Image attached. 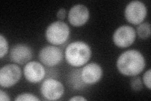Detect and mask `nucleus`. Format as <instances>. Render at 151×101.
<instances>
[{
  "mask_svg": "<svg viewBox=\"0 0 151 101\" xmlns=\"http://www.w3.org/2000/svg\"><path fill=\"white\" fill-rule=\"evenodd\" d=\"M145 61L141 52L135 49L127 50L118 57L116 68L125 76H135L144 70Z\"/></svg>",
  "mask_w": 151,
  "mask_h": 101,
  "instance_id": "obj_1",
  "label": "nucleus"
},
{
  "mask_svg": "<svg viewBox=\"0 0 151 101\" xmlns=\"http://www.w3.org/2000/svg\"><path fill=\"white\" fill-rule=\"evenodd\" d=\"M91 47L83 41H75L69 44L65 51L68 63L75 68L86 65L91 57Z\"/></svg>",
  "mask_w": 151,
  "mask_h": 101,
  "instance_id": "obj_2",
  "label": "nucleus"
},
{
  "mask_svg": "<svg viewBox=\"0 0 151 101\" xmlns=\"http://www.w3.org/2000/svg\"><path fill=\"white\" fill-rule=\"evenodd\" d=\"M70 29L67 23L56 21L50 23L45 31V37L50 44L54 46L62 45L68 41Z\"/></svg>",
  "mask_w": 151,
  "mask_h": 101,
  "instance_id": "obj_3",
  "label": "nucleus"
},
{
  "mask_svg": "<svg viewBox=\"0 0 151 101\" xmlns=\"http://www.w3.org/2000/svg\"><path fill=\"white\" fill-rule=\"evenodd\" d=\"M124 14L127 22L133 25H139L146 18L147 9L143 2L135 0L127 4Z\"/></svg>",
  "mask_w": 151,
  "mask_h": 101,
  "instance_id": "obj_4",
  "label": "nucleus"
},
{
  "mask_svg": "<svg viewBox=\"0 0 151 101\" xmlns=\"http://www.w3.org/2000/svg\"><path fill=\"white\" fill-rule=\"evenodd\" d=\"M22 77V70L15 64H8L0 70V85L3 88H10L16 85Z\"/></svg>",
  "mask_w": 151,
  "mask_h": 101,
  "instance_id": "obj_5",
  "label": "nucleus"
},
{
  "mask_svg": "<svg viewBox=\"0 0 151 101\" xmlns=\"http://www.w3.org/2000/svg\"><path fill=\"white\" fill-rule=\"evenodd\" d=\"M40 92L47 100H57L60 99L64 95V86L58 80L49 78L42 83Z\"/></svg>",
  "mask_w": 151,
  "mask_h": 101,
  "instance_id": "obj_6",
  "label": "nucleus"
},
{
  "mask_svg": "<svg viewBox=\"0 0 151 101\" xmlns=\"http://www.w3.org/2000/svg\"><path fill=\"white\" fill-rule=\"evenodd\" d=\"M136 39V32L134 28L127 25L119 27L113 35V41L116 46L126 48L130 46Z\"/></svg>",
  "mask_w": 151,
  "mask_h": 101,
  "instance_id": "obj_7",
  "label": "nucleus"
},
{
  "mask_svg": "<svg viewBox=\"0 0 151 101\" xmlns=\"http://www.w3.org/2000/svg\"><path fill=\"white\" fill-rule=\"evenodd\" d=\"M63 52L55 46H47L40 51L39 58L42 64L53 67L59 65L63 60Z\"/></svg>",
  "mask_w": 151,
  "mask_h": 101,
  "instance_id": "obj_8",
  "label": "nucleus"
},
{
  "mask_svg": "<svg viewBox=\"0 0 151 101\" xmlns=\"http://www.w3.org/2000/svg\"><path fill=\"white\" fill-rule=\"evenodd\" d=\"M45 73L44 66L37 61H29L23 68L25 78L32 84L40 82L45 78Z\"/></svg>",
  "mask_w": 151,
  "mask_h": 101,
  "instance_id": "obj_9",
  "label": "nucleus"
},
{
  "mask_svg": "<svg viewBox=\"0 0 151 101\" xmlns=\"http://www.w3.org/2000/svg\"><path fill=\"white\" fill-rule=\"evenodd\" d=\"M89 18L88 8L83 4L74 5L68 13V20L73 27H79L84 25Z\"/></svg>",
  "mask_w": 151,
  "mask_h": 101,
  "instance_id": "obj_10",
  "label": "nucleus"
},
{
  "mask_svg": "<svg viewBox=\"0 0 151 101\" xmlns=\"http://www.w3.org/2000/svg\"><path fill=\"white\" fill-rule=\"evenodd\" d=\"M81 76L84 84L86 85L95 84L102 78L101 66L96 62L87 64L81 70Z\"/></svg>",
  "mask_w": 151,
  "mask_h": 101,
  "instance_id": "obj_11",
  "label": "nucleus"
},
{
  "mask_svg": "<svg viewBox=\"0 0 151 101\" xmlns=\"http://www.w3.org/2000/svg\"><path fill=\"white\" fill-rule=\"evenodd\" d=\"M33 52L31 48L24 44H18L14 46L10 51L9 59L15 63L24 65L32 58Z\"/></svg>",
  "mask_w": 151,
  "mask_h": 101,
  "instance_id": "obj_12",
  "label": "nucleus"
},
{
  "mask_svg": "<svg viewBox=\"0 0 151 101\" xmlns=\"http://www.w3.org/2000/svg\"><path fill=\"white\" fill-rule=\"evenodd\" d=\"M68 81L70 86L75 90L83 89L86 85L81 78V70L79 69L74 70L70 73Z\"/></svg>",
  "mask_w": 151,
  "mask_h": 101,
  "instance_id": "obj_13",
  "label": "nucleus"
},
{
  "mask_svg": "<svg viewBox=\"0 0 151 101\" xmlns=\"http://www.w3.org/2000/svg\"><path fill=\"white\" fill-rule=\"evenodd\" d=\"M137 36L142 39H146L150 36L151 28L150 24L148 22L142 23L137 27L135 31Z\"/></svg>",
  "mask_w": 151,
  "mask_h": 101,
  "instance_id": "obj_14",
  "label": "nucleus"
},
{
  "mask_svg": "<svg viewBox=\"0 0 151 101\" xmlns=\"http://www.w3.org/2000/svg\"><path fill=\"white\" fill-rule=\"evenodd\" d=\"M8 43L6 39L2 34L0 35V58L2 59L3 57L8 53Z\"/></svg>",
  "mask_w": 151,
  "mask_h": 101,
  "instance_id": "obj_15",
  "label": "nucleus"
},
{
  "mask_svg": "<svg viewBox=\"0 0 151 101\" xmlns=\"http://www.w3.org/2000/svg\"><path fill=\"white\" fill-rule=\"evenodd\" d=\"M16 101H39L40 99L36 95L30 93H23L19 94L15 99Z\"/></svg>",
  "mask_w": 151,
  "mask_h": 101,
  "instance_id": "obj_16",
  "label": "nucleus"
},
{
  "mask_svg": "<svg viewBox=\"0 0 151 101\" xmlns=\"http://www.w3.org/2000/svg\"><path fill=\"white\" fill-rule=\"evenodd\" d=\"M130 86L132 89L136 92L140 91L143 88V83L141 78L139 76H134L130 81Z\"/></svg>",
  "mask_w": 151,
  "mask_h": 101,
  "instance_id": "obj_17",
  "label": "nucleus"
},
{
  "mask_svg": "<svg viewBox=\"0 0 151 101\" xmlns=\"http://www.w3.org/2000/svg\"><path fill=\"white\" fill-rule=\"evenodd\" d=\"M150 75H151V70L150 69H149L147 71H146L143 75L144 84L146 86V87L148 88L149 90L151 89Z\"/></svg>",
  "mask_w": 151,
  "mask_h": 101,
  "instance_id": "obj_18",
  "label": "nucleus"
},
{
  "mask_svg": "<svg viewBox=\"0 0 151 101\" xmlns=\"http://www.w3.org/2000/svg\"><path fill=\"white\" fill-rule=\"evenodd\" d=\"M57 18H58L59 21H63L66 17V10L64 8L59 9L58 13H57Z\"/></svg>",
  "mask_w": 151,
  "mask_h": 101,
  "instance_id": "obj_19",
  "label": "nucleus"
},
{
  "mask_svg": "<svg viewBox=\"0 0 151 101\" xmlns=\"http://www.w3.org/2000/svg\"><path fill=\"white\" fill-rule=\"evenodd\" d=\"M0 100L1 101H9L10 98L9 97L8 95L4 91L1 89L0 90Z\"/></svg>",
  "mask_w": 151,
  "mask_h": 101,
  "instance_id": "obj_20",
  "label": "nucleus"
},
{
  "mask_svg": "<svg viewBox=\"0 0 151 101\" xmlns=\"http://www.w3.org/2000/svg\"><path fill=\"white\" fill-rule=\"evenodd\" d=\"M69 100H71V101H85L87 100V99L84 98L83 96H80V95H76V96H74V97L70 98Z\"/></svg>",
  "mask_w": 151,
  "mask_h": 101,
  "instance_id": "obj_21",
  "label": "nucleus"
}]
</instances>
